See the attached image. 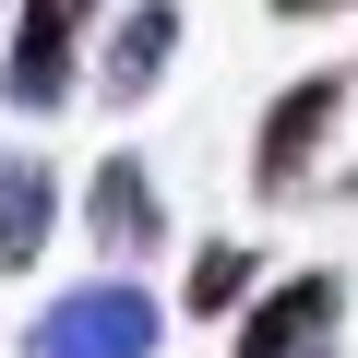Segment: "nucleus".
Segmentation results:
<instances>
[{"mask_svg": "<svg viewBox=\"0 0 358 358\" xmlns=\"http://www.w3.org/2000/svg\"><path fill=\"white\" fill-rule=\"evenodd\" d=\"M263 13H287V24H310V13H358V0H263Z\"/></svg>", "mask_w": 358, "mask_h": 358, "instance_id": "9", "label": "nucleus"}, {"mask_svg": "<svg viewBox=\"0 0 358 358\" xmlns=\"http://www.w3.org/2000/svg\"><path fill=\"white\" fill-rule=\"evenodd\" d=\"M48 227H60V179L36 155H0V275H24L48 251Z\"/></svg>", "mask_w": 358, "mask_h": 358, "instance_id": "7", "label": "nucleus"}, {"mask_svg": "<svg viewBox=\"0 0 358 358\" xmlns=\"http://www.w3.org/2000/svg\"><path fill=\"white\" fill-rule=\"evenodd\" d=\"M155 334H167V310H155L131 275H96V287L48 299L13 358H155Z\"/></svg>", "mask_w": 358, "mask_h": 358, "instance_id": "1", "label": "nucleus"}, {"mask_svg": "<svg viewBox=\"0 0 358 358\" xmlns=\"http://www.w3.org/2000/svg\"><path fill=\"white\" fill-rule=\"evenodd\" d=\"M334 334H346V275H275L263 299H239V346L227 358H334Z\"/></svg>", "mask_w": 358, "mask_h": 358, "instance_id": "4", "label": "nucleus"}, {"mask_svg": "<svg viewBox=\"0 0 358 358\" xmlns=\"http://www.w3.org/2000/svg\"><path fill=\"white\" fill-rule=\"evenodd\" d=\"M84 24H96V0H24V13H13V48H0V96H13L24 120L72 108V84H84Z\"/></svg>", "mask_w": 358, "mask_h": 358, "instance_id": "3", "label": "nucleus"}, {"mask_svg": "<svg viewBox=\"0 0 358 358\" xmlns=\"http://www.w3.org/2000/svg\"><path fill=\"white\" fill-rule=\"evenodd\" d=\"M167 60H179V0H131V13L108 24V48H96V96L108 108H143L167 84Z\"/></svg>", "mask_w": 358, "mask_h": 358, "instance_id": "6", "label": "nucleus"}, {"mask_svg": "<svg viewBox=\"0 0 358 358\" xmlns=\"http://www.w3.org/2000/svg\"><path fill=\"white\" fill-rule=\"evenodd\" d=\"M346 96H358V72H346ZM346 192H358V179H346Z\"/></svg>", "mask_w": 358, "mask_h": 358, "instance_id": "10", "label": "nucleus"}, {"mask_svg": "<svg viewBox=\"0 0 358 358\" xmlns=\"http://www.w3.org/2000/svg\"><path fill=\"white\" fill-rule=\"evenodd\" d=\"M84 227H96V251H108V263L167 251V203H155V167H143V155H108V167L84 179Z\"/></svg>", "mask_w": 358, "mask_h": 358, "instance_id": "5", "label": "nucleus"}, {"mask_svg": "<svg viewBox=\"0 0 358 358\" xmlns=\"http://www.w3.org/2000/svg\"><path fill=\"white\" fill-rule=\"evenodd\" d=\"M334 120H346V72H299V84L263 108V143H251V192H263V203H299L310 179H322Z\"/></svg>", "mask_w": 358, "mask_h": 358, "instance_id": "2", "label": "nucleus"}, {"mask_svg": "<svg viewBox=\"0 0 358 358\" xmlns=\"http://www.w3.org/2000/svg\"><path fill=\"white\" fill-rule=\"evenodd\" d=\"M251 275H263V263H251L239 239H203V251H192V287H179V299L215 322V310H239V299H251Z\"/></svg>", "mask_w": 358, "mask_h": 358, "instance_id": "8", "label": "nucleus"}]
</instances>
